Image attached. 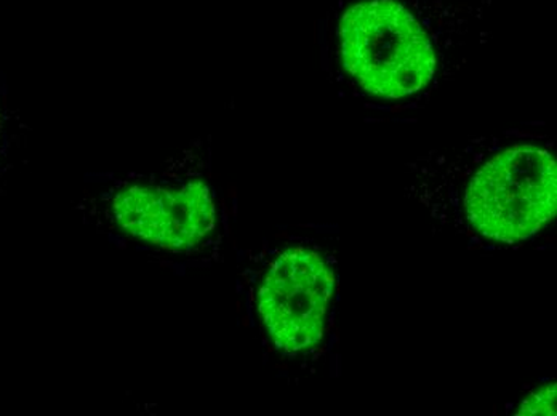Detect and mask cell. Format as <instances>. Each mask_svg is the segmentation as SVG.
<instances>
[{"label":"cell","instance_id":"cell-4","mask_svg":"<svg viewBox=\"0 0 557 416\" xmlns=\"http://www.w3.org/2000/svg\"><path fill=\"white\" fill-rule=\"evenodd\" d=\"M334 292V276L318 252L297 247L277 256L258 295L261 320L278 350L301 353L318 344Z\"/></svg>","mask_w":557,"mask_h":416},{"label":"cell","instance_id":"cell-1","mask_svg":"<svg viewBox=\"0 0 557 416\" xmlns=\"http://www.w3.org/2000/svg\"><path fill=\"white\" fill-rule=\"evenodd\" d=\"M339 49L349 74L376 97L417 93L436 70V56L423 29L393 0L352 5L339 23Z\"/></svg>","mask_w":557,"mask_h":416},{"label":"cell","instance_id":"cell-5","mask_svg":"<svg viewBox=\"0 0 557 416\" xmlns=\"http://www.w3.org/2000/svg\"><path fill=\"white\" fill-rule=\"evenodd\" d=\"M556 385L539 389L519 408L518 415H556Z\"/></svg>","mask_w":557,"mask_h":416},{"label":"cell","instance_id":"cell-3","mask_svg":"<svg viewBox=\"0 0 557 416\" xmlns=\"http://www.w3.org/2000/svg\"><path fill=\"white\" fill-rule=\"evenodd\" d=\"M111 213L121 231L169 252H186L215 228V202L202 179H137L115 192Z\"/></svg>","mask_w":557,"mask_h":416},{"label":"cell","instance_id":"cell-6","mask_svg":"<svg viewBox=\"0 0 557 416\" xmlns=\"http://www.w3.org/2000/svg\"><path fill=\"white\" fill-rule=\"evenodd\" d=\"M5 116H3L2 106H0V151H2L3 140H5Z\"/></svg>","mask_w":557,"mask_h":416},{"label":"cell","instance_id":"cell-2","mask_svg":"<svg viewBox=\"0 0 557 416\" xmlns=\"http://www.w3.org/2000/svg\"><path fill=\"white\" fill-rule=\"evenodd\" d=\"M556 161L536 147H516L495 155L478 172L465 207L485 238L518 242L536 235L556 215Z\"/></svg>","mask_w":557,"mask_h":416}]
</instances>
